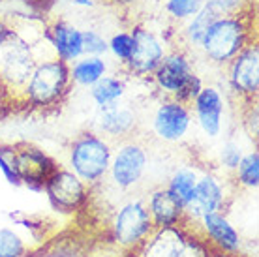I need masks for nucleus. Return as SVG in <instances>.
<instances>
[{"label":"nucleus","instance_id":"1","mask_svg":"<svg viewBox=\"0 0 259 257\" xmlns=\"http://www.w3.org/2000/svg\"><path fill=\"white\" fill-rule=\"evenodd\" d=\"M253 19L255 15H252V12L216 17L199 47L205 60L214 66L229 64L250 41L255 39V30H252Z\"/></svg>","mask_w":259,"mask_h":257},{"label":"nucleus","instance_id":"2","mask_svg":"<svg viewBox=\"0 0 259 257\" xmlns=\"http://www.w3.org/2000/svg\"><path fill=\"white\" fill-rule=\"evenodd\" d=\"M71 84L70 64L53 55L36 62L32 75L19 94V103L39 111L59 107L70 94Z\"/></svg>","mask_w":259,"mask_h":257},{"label":"nucleus","instance_id":"3","mask_svg":"<svg viewBox=\"0 0 259 257\" xmlns=\"http://www.w3.org/2000/svg\"><path fill=\"white\" fill-rule=\"evenodd\" d=\"M150 77L154 79L156 87L165 96L186 105H192L203 87L201 77L195 73L194 62L184 49L165 53V57L160 60Z\"/></svg>","mask_w":259,"mask_h":257},{"label":"nucleus","instance_id":"4","mask_svg":"<svg viewBox=\"0 0 259 257\" xmlns=\"http://www.w3.org/2000/svg\"><path fill=\"white\" fill-rule=\"evenodd\" d=\"M113 156L109 139L96 132L79 134L70 147V171L77 175L89 188L100 184L107 177Z\"/></svg>","mask_w":259,"mask_h":257},{"label":"nucleus","instance_id":"5","mask_svg":"<svg viewBox=\"0 0 259 257\" xmlns=\"http://www.w3.org/2000/svg\"><path fill=\"white\" fill-rule=\"evenodd\" d=\"M149 167V152L145 143L128 137L117 145L113 150L107 171V179L117 190L130 192L143 180Z\"/></svg>","mask_w":259,"mask_h":257},{"label":"nucleus","instance_id":"6","mask_svg":"<svg viewBox=\"0 0 259 257\" xmlns=\"http://www.w3.org/2000/svg\"><path fill=\"white\" fill-rule=\"evenodd\" d=\"M152 231H154V225L145 199L126 201L122 206H118L111 222V233H113L115 244L126 251L137 248Z\"/></svg>","mask_w":259,"mask_h":257},{"label":"nucleus","instance_id":"7","mask_svg":"<svg viewBox=\"0 0 259 257\" xmlns=\"http://www.w3.org/2000/svg\"><path fill=\"white\" fill-rule=\"evenodd\" d=\"M36 62H38V57L34 53L32 45L26 44L25 39L15 36L6 45H2L0 77L17 94V98L25 89L26 81L32 75Z\"/></svg>","mask_w":259,"mask_h":257},{"label":"nucleus","instance_id":"8","mask_svg":"<svg viewBox=\"0 0 259 257\" xmlns=\"http://www.w3.org/2000/svg\"><path fill=\"white\" fill-rule=\"evenodd\" d=\"M229 89L242 102H255L259 92V47L253 39L227 64Z\"/></svg>","mask_w":259,"mask_h":257},{"label":"nucleus","instance_id":"9","mask_svg":"<svg viewBox=\"0 0 259 257\" xmlns=\"http://www.w3.org/2000/svg\"><path fill=\"white\" fill-rule=\"evenodd\" d=\"M134 51L130 60L124 64L126 71L134 77H150L160 60L165 57V44L156 32L143 25H136L132 30Z\"/></svg>","mask_w":259,"mask_h":257},{"label":"nucleus","instance_id":"10","mask_svg":"<svg viewBox=\"0 0 259 257\" xmlns=\"http://www.w3.org/2000/svg\"><path fill=\"white\" fill-rule=\"evenodd\" d=\"M194 115L186 103L165 98L152 115V134L162 143H181L192 130Z\"/></svg>","mask_w":259,"mask_h":257},{"label":"nucleus","instance_id":"11","mask_svg":"<svg viewBox=\"0 0 259 257\" xmlns=\"http://www.w3.org/2000/svg\"><path fill=\"white\" fill-rule=\"evenodd\" d=\"M226 206V188L222 179L212 173L199 175L192 199L184 205L182 224H195L210 212H220Z\"/></svg>","mask_w":259,"mask_h":257},{"label":"nucleus","instance_id":"12","mask_svg":"<svg viewBox=\"0 0 259 257\" xmlns=\"http://www.w3.org/2000/svg\"><path fill=\"white\" fill-rule=\"evenodd\" d=\"M51 203L62 210H77L89 199L91 188L70 169L57 167L44 184Z\"/></svg>","mask_w":259,"mask_h":257},{"label":"nucleus","instance_id":"13","mask_svg":"<svg viewBox=\"0 0 259 257\" xmlns=\"http://www.w3.org/2000/svg\"><path fill=\"white\" fill-rule=\"evenodd\" d=\"M13 160H15V171H17L19 182L34 190H44V184L49 179V175L59 167L44 150L26 143L13 147Z\"/></svg>","mask_w":259,"mask_h":257},{"label":"nucleus","instance_id":"14","mask_svg":"<svg viewBox=\"0 0 259 257\" xmlns=\"http://www.w3.org/2000/svg\"><path fill=\"white\" fill-rule=\"evenodd\" d=\"M186 225H195V235L214 250L226 251V253H239L240 251L242 240H240L239 231L222 212H210L203 216L199 222Z\"/></svg>","mask_w":259,"mask_h":257},{"label":"nucleus","instance_id":"15","mask_svg":"<svg viewBox=\"0 0 259 257\" xmlns=\"http://www.w3.org/2000/svg\"><path fill=\"white\" fill-rule=\"evenodd\" d=\"M190 109L197 120V126L207 137L216 139L222 134V126H224L222 118H224L226 103H224L222 92L216 87L203 84L199 94L195 96V100L190 105Z\"/></svg>","mask_w":259,"mask_h":257},{"label":"nucleus","instance_id":"16","mask_svg":"<svg viewBox=\"0 0 259 257\" xmlns=\"http://www.w3.org/2000/svg\"><path fill=\"white\" fill-rule=\"evenodd\" d=\"M96 126L98 134L104 135L109 141H124L136 134L137 128V115L128 105H122L120 102L109 103L104 107H98Z\"/></svg>","mask_w":259,"mask_h":257},{"label":"nucleus","instance_id":"17","mask_svg":"<svg viewBox=\"0 0 259 257\" xmlns=\"http://www.w3.org/2000/svg\"><path fill=\"white\" fill-rule=\"evenodd\" d=\"M47 41L51 44L55 57L68 64L83 57V30L68 21L57 19L47 25Z\"/></svg>","mask_w":259,"mask_h":257},{"label":"nucleus","instance_id":"18","mask_svg":"<svg viewBox=\"0 0 259 257\" xmlns=\"http://www.w3.org/2000/svg\"><path fill=\"white\" fill-rule=\"evenodd\" d=\"M147 208H149L152 225L156 227H169V225H181L184 220V206L167 188H156L147 197Z\"/></svg>","mask_w":259,"mask_h":257},{"label":"nucleus","instance_id":"19","mask_svg":"<svg viewBox=\"0 0 259 257\" xmlns=\"http://www.w3.org/2000/svg\"><path fill=\"white\" fill-rule=\"evenodd\" d=\"M107 73V64L104 57H91L83 55L81 58L73 60L70 64V77L71 83L77 87H87L91 89L92 84L100 81Z\"/></svg>","mask_w":259,"mask_h":257},{"label":"nucleus","instance_id":"20","mask_svg":"<svg viewBox=\"0 0 259 257\" xmlns=\"http://www.w3.org/2000/svg\"><path fill=\"white\" fill-rule=\"evenodd\" d=\"M124 92H126L124 79L118 77V75H107V73L91 87V98L94 100V103H96L98 107L120 102Z\"/></svg>","mask_w":259,"mask_h":257},{"label":"nucleus","instance_id":"21","mask_svg":"<svg viewBox=\"0 0 259 257\" xmlns=\"http://www.w3.org/2000/svg\"><path fill=\"white\" fill-rule=\"evenodd\" d=\"M197 179H199V175H197L195 169L181 167L169 177V182L165 188H167L169 192L173 193L177 199L182 203V206H184L192 199V193H194V188H195V184H197Z\"/></svg>","mask_w":259,"mask_h":257},{"label":"nucleus","instance_id":"22","mask_svg":"<svg viewBox=\"0 0 259 257\" xmlns=\"http://www.w3.org/2000/svg\"><path fill=\"white\" fill-rule=\"evenodd\" d=\"M218 15L210 10V8L203 6L199 12L195 13L192 19H188V25L184 28V39H186V44L190 47H194V49H199L201 47V41L205 38V34H207L208 26L212 25V21L216 19Z\"/></svg>","mask_w":259,"mask_h":257},{"label":"nucleus","instance_id":"23","mask_svg":"<svg viewBox=\"0 0 259 257\" xmlns=\"http://www.w3.org/2000/svg\"><path fill=\"white\" fill-rule=\"evenodd\" d=\"M237 184L248 190H255L259 186V154L257 150H250L248 154L240 156V161L235 167Z\"/></svg>","mask_w":259,"mask_h":257},{"label":"nucleus","instance_id":"24","mask_svg":"<svg viewBox=\"0 0 259 257\" xmlns=\"http://www.w3.org/2000/svg\"><path fill=\"white\" fill-rule=\"evenodd\" d=\"M26 242L13 229H0V257H26Z\"/></svg>","mask_w":259,"mask_h":257},{"label":"nucleus","instance_id":"25","mask_svg":"<svg viewBox=\"0 0 259 257\" xmlns=\"http://www.w3.org/2000/svg\"><path fill=\"white\" fill-rule=\"evenodd\" d=\"M205 6L210 8L218 17L222 15H240L250 13L255 0H203Z\"/></svg>","mask_w":259,"mask_h":257},{"label":"nucleus","instance_id":"26","mask_svg":"<svg viewBox=\"0 0 259 257\" xmlns=\"http://www.w3.org/2000/svg\"><path fill=\"white\" fill-rule=\"evenodd\" d=\"M203 6H205L203 0H167L165 2V12H167V15L171 19L188 21Z\"/></svg>","mask_w":259,"mask_h":257},{"label":"nucleus","instance_id":"27","mask_svg":"<svg viewBox=\"0 0 259 257\" xmlns=\"http://www.w3.org/2000/svg\"><path fill=\"white\" fill-rule=\"evenodd\" d=\"M107 51L113 53V57L120 60L122 66L126 64L134 51V38L130 32H117L107 41Z\"/></svg>","mask_w":259,"mask_h":257},{"label":"nucleus","instance_id":"28","mask_svg":"<svg viewBox=\"0 0 259 257\" xmlns=\"http://www.w3.org/2000/svg\"><path fill=\"white\" fill-rule=\"evenodd\" d=\"M107 53V39L92 28L83 30V55L91 57H102Z\"/></svg>","mask_w":259,"mask_h":257},{"label":"nucleus","instance_id":"29","mask_svg":"<svg viewBox=\"0 0 259 257\" xmlns=\"http://www.w3.org/2000/svg\"><path fill=\"white\" fill-rule=\"evenodd\" d=\"M0 171L4 173L8 182L21 184L17 171H15V160H13V147L10 145H0Z\"/></svg>","mask_w":259,"mask_h":257},{"label":"nucleus","instance_id":"30","mask_svg":"<svg viewBox=\"0 0 259 257\" xmlns=\"http://www.w3.org/2000/svg\"><path fill=\"white\" fill-rule=\"evenodd\" d=\"M240 156H242V152H240V147L237 145V143H233V141L226 143L224 148H222V154H220L222 165H224L227 171H235L237 163L240 161Z\"/></svg>","mask_w":259,"mask_h":257},{"label":"nucleus","instance_id":"31","mask_svg":"<svg viewBox=\"0 0 259 257\" xmlns=\"http://www.w3.org/2000/svg\"><path fill=\"white\" fill-rule=\"evenodd\" d=\"M17 102H19L17 94L2 81V77H0V116L6 115V111L12 109L13 103H17Z\"/></svg>","mask_w":259,"mask_h":257},{"label":"nucleus","instance_id":"32","mask_svg":"<svg viewBox=\"0 0 259 257\" xmlns=\"http://www.w3.org/2000/svg\"><path fill=\"white\" fill-rule=\"evenodd\" d=\"M248 113L244 115V130L248 132V135L252 137L253 141H257V102H250L248 103Z\"/></svg>","mask_w":259,"mask_h":257},{"label":"nucleus","instance_id":"33","mask_svg":"<svg viewBox=\"0 0 259 257\" xmlns=\"http://www.w3.org/2000/svg\"><path fill=\"white\" fill-rule=\"evenodd\" d=\"M12 38H15V30H13V25L8 23V19L0 17V47L6 45Z\"/></svg>","mask_w":259,"mask_h":257},{"label":"nucleus","instance_id":"34","mask_svg":"<svg viewBox=\"0 0 259 257\" xmlns=\"http://www.w3.org/2000/svg\"><path fill=\"white\" fill-rule=\"evenodd\" d=\"M25 2L30 4L32 8H36V10L41 13H47L55 4H57V0H25Z\"/></svg>","mask_w":259,"mask_h":257},{"label":"nucleus","instance_id":"35","mask_svg":"<svg viewBox=\"0 0 259 257\" xmlns=\"http://www.w3.org/2000/svg\"><path fill=\"white\" fill-rule=\"evenodd\" d=\"M107 4L111 6L118 8V10H130V8H134L139 2V0H105Z\"/></svg>","mask_w":259,"mask_h":257},{"label":"nucleus","instance_id":"36","mask_svg":"<svg viewBox=\"0 0 259 257\" xmlns=\"http://www.w3.org/2000/svg\"><path fill=\"white\" fill-rule=\"evenodd\" d=\"M207 257H239V253H226V251L214 250V248H208Z\"/></svg>","mask_w":259,"mask_h":257},{"label":"nucleus","instance_id":"37","mask_svg":"<svg viewBox=\"0 0 259 257\" xmlns=\"http://www.w3.org/2000/svg\"><path fill=\"white\" fill-rule=\"evenodd\" d=\"M104 257H113V255H104Z\"/></svg>","mask_w":259,"mask_h":257}]
</instances>
